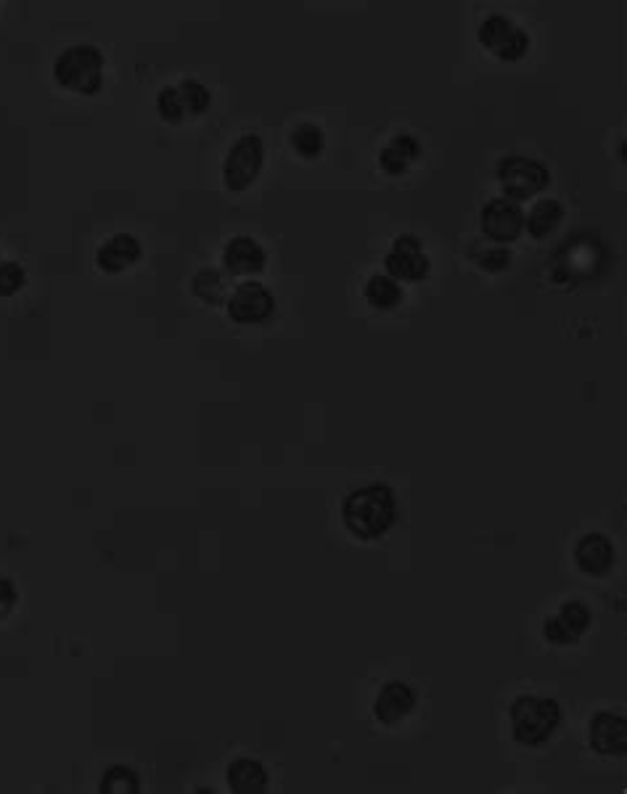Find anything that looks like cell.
I'll return each mask as SVG.
<instances>
[{"instance_id": "6da1fadb", "label": "cell", "mask_w": 627, "mask_h": 794, "mask_svg": "<svg viewBox=\"0 0 627 794\" xmlns=\"http://www.w3.org/2000/svg\"><path fill=\"white\" fill-rule=\"evenodd\" d=\"M342 522L361 541H376L398 522V496L384 483L350 492L342 506Z\"/></svg>"}, {"instance_id": "7a4b0ae2", "label": "cell", "mask_w": 627, "mask_h": 794, "mask_svg": "<svg viewBox=\"0 0 627 794\" xmlns=\"http://www.w3.org/2000/svg\"><path fill=\"white\" fill-rule=\"evenodd\" d=\"M511 731L524 747H540L556 734L561 723V704L551 696H516L509 710Z\"/></svg>"}, {"instance_id": "3957f363", "label": "cell", "mask_w": 627, "mask_h": 794, "mask_svg": "<svg viewBox=\"0 0 627 794\" xmlns=\"http://www.w3.org/2000/svg\"><path fill=\"white\" fill-rule=\"evenodd\" d=\"M106 59L95 46H72L61 50L54 61V80L67 91L80 95H95L104 88Z\"/></svg>"}, {"instance_id": "277c9868", "label": "cell", "mask_w": 627, "mask_h": 794, "mask_svg": "<svg viewBox=\"0 0 627 794\" xmlns=\"http://www.w3.org/2000/svg\"><path fill=\"white\" fill-rule=\"evenodd\" d=\"M209 106H213V93L194 77H185L175 86L162 88L157 95L159 117L170 125H183L185 120L202 117Z\"/></svg>"}, {"instance_id": "5b68a950", "label": "cell", "mask_w": 627, "mask_h": 794, "mask_svg": "<svg viewBox=\"0 0 627 794\" xmlns=\"http://www.w3.org/2000/svg\"><path fill=\"white\" fill-rule=\"evenodd\" d=\"M498 181L503 185V194L511 202H524V198L540 194L551 185V170L540 162V159L522 157V154H514V157H505L498 165Z\"/></svg>"}, {"instance_id": "8992f818", "label": "cell", "mask_w": 627, "mask_h": 794, "mask_svg": "<svg viewBox=\"0 0 627 794\" xmlns=\"http://www.w3.org/2000/svg\"><path fill=\"white\" fill-rule=\"evenodd\" d=\"M477 41L479 46L501 61H520L533 46L529 32L505 14H490L485 19L477 30Z\"/></svg>"}, {"instance_id": "52a82bcc", "label": "cell", "mask_w": 627, "mask_h": 794, "mask_svg": "<svg viewBox=\"0 0 627 794\" xmlns=\"http://www.w3.org/2000/svg\"><path fill=\"white\" fill-rule=\"evenodd\" d=\"M265 165V146L254 133H247L230 146L223 159V183L228 191H247L260 178Z\"/></svg>"}, {"instance_id": "ba28073f", "label": "cell", "mask_w": 627, "mask_h": 794, "mask_svg": "<svg viewBox=\"0 0 627 794\" xmlns=\"http://www.w3.org/2000/svg\"><path fill=\"white\" fill-rule=\"evenodd\" d=\"M384 271L395 281H411V284L424 281L432 271V262H429L419 236H398L384 258Z\"/></svg>"}, {"instance_id": "9c48e42d", "label": "cell", "mask_w": 627, "mask_h": 794, "mask_svg": "<svg viewBox=\"0 0 627 794\" xmlns=\"http://www.w3.org/2000/svg\"><path fill=\"white\" fill-rule=\"evenodd\" d=\"M591 623H593L591 606L580 599H569L559 606V612H556L554 617L546 620V625H543V636H546V642L554 646H572L585 636Z\"/></svg>"}, {"instance_id": "30bf717a", "label": "cell", "mask_w": 627, "mask_h": 794, "mask_svg": "<svg viewBox=\"0 0 627 794\" xmlns=\"http://www.w3.org/2000/svg\"><path fill=\"white\" fill-rule=\"evenodd\" d=\"M273 313H276V297L258 281H247V284L236 286L228 299V316L236 324H262Z\"/></svg>"}, {"instance_id": "8fae6325", "label": "cell", "mask_w": 627, "mask_h": 794, "mask_svg": "<svg viewBox=\"0 0 627 794\" xmlns=\"http://www.w3.org/2000/svg\"><path fill=\"white\" fill-rule=\"evenodd\" d=\"M479 223H482L485 236H490L498 245H509V241L520 239V234L524 230V213L520 204L511 202V198H490V202L485 204Z\"/></svg>"}, {"instance_id": "7c38bea8", "label": "cell", "mask_w": 627, "mask_h": 794, "mask_svg": "<svg viewBox=\"0 0 627 794\" xmlns=\"http://www.w3.org/2000/svg\"><path fill=\"white\" fill-rule=\"evenodd\" d=\"M574 562H578L580 572L591 575V578L609 575L614 562H617V551H614L612 537L604 533L582 535L578 546H574Z\"/></svg>"}, {"instance_id": "4fadbf2b", "label": "cell", "mask_w": 627, "mask_h": 794, "mask_svg": "<svg viewBox=\"0 0 627 794\" xmlns=\"http://www.w3.org/2000/svg\"><path fill=\"white\" fill-rule=\"evenodd\" d=\"M140 241L133 234H114L95 249V265L104 273H125L140 260Z\"/></svg>"}, {"instance_id": "5bb4252c", "label": "cell", "mask_w": 627, "mask_h": 794, "mask_svg": "<svg viewBox=\"0 0 627 794\" xmlns=\"http://www.w3.org/2000/svg\"><path fill=\"white\" fill-rule=\"evenodd\" d=\"M265 249L252 236H233L223 249V265L233 275H258L265 271Z\"/></svg>"}, {"instance_id": "9a60e30c", "label": "cell", "mask_w": 627, "mask_h": 794, "mask_svg": "<svg viewBox=\"0 0 627 794\" xmlns=\"http://www.w3.org/2000/svg\"><path fill=\"white\" fill-rule=\"evenodd\" d=\"M591 747L604 758H619L627 749V723L623 715L598 713L591 721Z\"/></svg>"}, {"instance_id": "2e32d148", "label": "cell", "mask_w": 627, "mask_h": 794, "mask_svg": "<svg viewBox=\"0 0 627 794\" xmlns=\"http://www.w3.org/2000/svg\"><path fill=\"white\" fill-rule=\"evenodd\" d=\"M413 707H415V691L402 681H389L384 683L379 696H376L374 715L379 723L392 726V723L408 718V715L413 713Z\"/></svg>"}, {"instance_id": "e0dca14e", "label": "cell", "mask_w": 627, "mask_h": 794, "mask_svg": "<svg viewBox=\"0 0 627 794\" xmlns=\"http://www.w3.org/2000/svg\"><path fill=\"white\" fill-rule=\"evenodd\" d=\"M421 157V140L411 133H400L379 151V165L387 175H406L408 168Z\"/></svg>"}, {"instance_id": "ac0fdd59", "label": "cell", "mask_w": 627, "mask_h": 794, "mask_svg": "<svg viewBox=\"0 0 627 794\" xmlns=\"http://www.w3.org/2000/svg\"><path fill=\"white\" fill-rule=\"evenodd\" d=\"M228 786L239 794H260L267 790V771L258 760H236L228 768Z\"/></svg>"}, {"instance_id": "d6986e66", "label": "cell", "mask_w": 627, "mask_h": 794, "mask_svg": "<svg viewBox=\"0 0 627 794\" xmlns=\"http://www.w3.org/2000/svg\"><path fill=\"white\" fill-rule=\"evenodd\" d=\"M565 220V207L556 198H540L533 209H529V217H524V230H529V236L535 239H548L556 228Z\"/></svg>"}, {"instance_id": "ffe728a7", "label": "cell", "mask_w": 627, "mask_h": 794, "mask_svg": "<svg viewBox=\"0 0 627 794\" xmlns=\"http://www.w3.org/2000/svg\"><path fill=\"white\" fill-rule=\"evenodd\" d=\"M402 286L395 279H389L387 273H376L371 275L368 284H366V303L374 307V310L387 313L395 310V307L402 305Z\"/></svg>"}, {"instance_id": "44dd1931", "label": "cell", "mask_w": 627, "mask_h": 794, "mask_svg": "<svg viewBox=\"0 0 627 794\" xmlns=\"http://www.w3.org/2000/svg\"><path fill=\"white\" fill-rule=\"evenodd\" d=\"M292 149L303 159H318L326 149V136L316 123H303L292 131Z\"/></svg>"}, {"instance_id": "7402d4cb", "label": "cell", "mask_w": 627, "mask_h": 794, "mask_svg": "<svg viewBox=\"0 0 627 794\" xmlns=\"http://www.w3.org/2000/svg\"><path fill=\"white\" fill-rule=\"evenodd\" d=\"M101 792L104 794H138L140 781L138 773L130 771L125 765H114L104 773V781H101Z\"/></svg>"}, {"instance_id": "603a6c76", "label": "cell", "mask_w": 627, "mask_h": 794, "mask_svg": "<svg viewBox=\"0 0 627 794\" xmlns=\"http://www.w3.org/2000/svg\"><path fill=\"white\" fill-rule=\"evenodd\" d=\"M191 290H194V294L202 299V303L217 305L223 299V292H226V286H223L220 273L204 268V271H200L194 275V281H191Z\"/></svg>"}, {"instance_id": "cb8c5ba5", "label": "cell", "mask_w": 627, "mask_h": 794, "mask_svg": "<svg viewBox=\"0 0 627 794\" xmlns=\"http://www.w3.org/2000/svg\"><path fill=\"white\" fill-rule=\"evenodd\" d=\"M24 284H27V273L19 262H0V297H14Z\"/></svg>"}, {"instance_id": "d4e9b609", "label": "cell", "mask_w": 627, "mask_h": 794, "mask_svg": "<svg viewBox=\"0 0 627 794\" xmlns=\"http://www.w3.org/2000/svg\"><path fill=\"white\" fill-rule=\"evenodd\" d=\"M477 265L488 273H501L511 265V252L503 247H490L485 252H475Z\"/></svg>"}, {"instance_id": "484cf974", "label": "cell", "mask_w": 627, "mask_h": 794, "mask_svg": "<svg viewBox=\"0 0 627 794\" xmlns=\"http://www.w3.org/2000/svg\"><path fill=\"white\" fill-rule=\"evenodd\" d=\"M16 599H19V593H16L14 582H11L9 578H0V620L9 617L11 610L16 606Z\"/></svg>"}]
</instances>
